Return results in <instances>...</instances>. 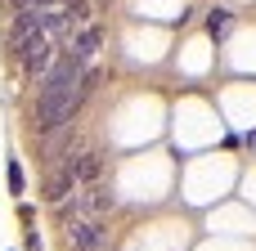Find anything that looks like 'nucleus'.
I'll return each mask as SVG.
<instances>
[{"label": "nucleus", "instance_id": "f257e3e1", "mask_svg": "<svg viewBox=\"0 0 256 251\" xmlns=\"http://www.w3.org/2000/svg\"><path fill=\"white\" fill-rule=\"evenodd\" d=\"M81 90L76 94H36V130H45V135H54V130H63L68 121H72V112L81 108Z\"/></svg>", "mask_w": 256, "mask_h": 251}, {"label": "nucleus", "instance_id": "f03ea898", "mask_svg": "<svg viewBox=\"0 0 256 251\" xmlns=\"http://www.w3.org/2000/svg\"><path fill=\"white\" fill-rule=\"evenodd\" d=\"M81 90V63L72 54L54 58V67L40 76V94H76Z\"/></svg>", "mask_w": 256, "mask_h": 251}, {"label": "nucleus", "instance_id": "7ed1b4c3", "mask_svg": "<svg viewBox=\"0 0 256 251\" xmlns=\"http://www.w3.org/2000/svg\"><path fill=\"white\" fill-rule=\"evenodd\" d=\"M63 238L72 251H90L108 243V229H104V220H63Z\"/></svg>", "mask_w": 256, "mask_h": 251}, {"label": "nucleus", "instance_id": "20e7f679", "mask_svg": "<svg viewBox=\"0 0 256 251\" xmlns=\"http://www.w3.org/2000/svg\"><path fill=\"white\" fill-rule=\"evenodd\" d=\"M18 58H22V67H27L32 76H45V72L54 67V40H50V36L22 40V45H18Z\"/></svg>", "mask_w": 256, "mask_h": 251}, {"label": "nucleus", "instance_id": "39448f33", "mask_svg": "<svg viewBox=\"0 0 256 251\" xmlns=\"http://www.w3.org/2000/svg\"><path fill=\"white\" fill-rule=\"evenodd\" d=\"M63 171H68L72 180H99L104 162H99V153H81V157H68V162H63Z\"/></svg>", "mask_w": 256, "mask_h": 251}, {"label": "nucleus", "instance_id": "423d86ee", "mask_svg": "<svg viewBox=\"0 0 256 251\" xmlns=\"http://www.w3.org/2000/svg\"><path fill=\"white\" fill-rule=\"evenodd\" d=\"M99 40H104V36H99V27H81V31L72 36V49H68V54H72L76 63H86V58L99 49Z\"/></svg>", "mask_w": 256, "mask_h": 251}, {"label": "nucleus", "instance_id": "0eeeda50", "mask_svg": "<svg viewBox=\"0 0 256 251\" xmlns=\"http://www.w3.org/2000/svg\"><path fill=\"white\" fill-rule=\"evenodd\" d=\"M68 193H76V180H72L68 171H54V180H50V189H45V198H50V202H63Z\"/></svg>", "mask_w": 256, "mask_h": 251}, {"label": "nucleus", "instance_id": "6e6552de", "mask_svg": "<svg viewBox=\"0 0 256 251\" xmlns=\"http://www.w3.org/2000/svg\"><path fill=\"white\" fill-rule=\"evenodd\" d=\"M207 27H212V31H225V27H230V9H216V13L207 18Z\"/></svg>", "mask_w": 256, "mask_h": 251}, {"label": "nucleus", "instance_id": "1a4fd4ad", "mask_svg": "<svg viewBox=\"0 0 256 251\" xmlns=\"http://www.w3.org/2000/svg\"><path fill=\"white\" fill-rule=\"evenodd\" d=\"M9 189H14V193H22V171H18V166H9Z\"/></svg>", "mask_w": 256, "mask_h": 251}, {"label": "nucleus", "instance_id": "9d476101", "mask_svg": "<svg viewBox=\"0 0 256 251\" xmlns=\"http://www.w3.org/2000/svg\"><path fill=\"white\" fill-rule=\"evenodd\" d=\"M14 4H18V9H45L50 0H14Z\"/></svg>", "mask_w": 256, "mask_h": 251}, {"label": "nucleus", "instance_id": "9b49d317", "mask_svg": "<svg viewBox=\"0 0 256 251\" xmlns=\"http://www.w3.org/2000/svg\"><path fill=\"white\" fill-rule=\"evenodd\" d=\"M90 251H108V243H99V247H90Z\"/></svg>", "mask_w": 256, "mask_h": 251}]
</instances>
